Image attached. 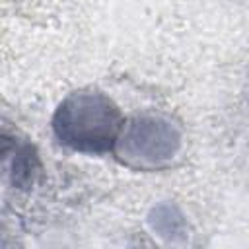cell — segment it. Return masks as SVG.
<instances>
[{
    "label": "cell",
    "mask_w": 249,
    "mask_h": 249,
    "mask_svg": "<svg viewBox=\"0 0 249 249\" xmlns=\"http://www.w3.org/2000/svg\"><path fill=\"white\" fill-rule=\"evenodd\" d=\"M54 128L58 138L76 150L103 152L117 140L119 113L99 95H78L60 107Z\"/></svg>",
    "instance_id": "6da1fadb"
}]
</instances>
